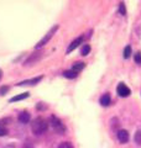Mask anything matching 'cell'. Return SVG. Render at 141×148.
Returning <instances> with one entry per match:
<instances>
[{"instance_id": "cell-4", "label": "cell", "mask_w": 141, "mask_h": 148, "mask_svg": "<svg viewBox=\"0 0 141 148\" xmlns=\"http://www.w3.org/2000/svg\"><path fill=\"white\" fill-rule=\"evenodd\" d=\"M51 123H52V126L53 128L56 130L57 132H59V135H62V133L64 132V126H63V123L61 122V120L58 117H56L55 115H52L51 116Z\"/></svg>"}, {"instance_id": "cell-12", "label": "cell", "mask_w": 141, "mask_h": 148, "mask_svg": "<svg viewBox=\"0 0 141 148\" xmlns=\"http://www.w3.org/2000/svg\"><path fill=\"white\" fill-rule=\"evenodd\" d=\"M84 67H86V63H83V62H77V63H74V64H73L72 71H74L76 73H78V72H81Z\"/></svg>"}, {"instance_id": "cell-10", "label": "cell", "mask_w": 141, "mask_h": 148, "mask_svg": "<svg viewBox=\"0 0 141 148\" xmlns=\"http://www.w3.org/2000/svg\"><path fill=\"white\" fill-rule=\"evenodd\" d=\"M30 96V92H22V94H20V95H16V96H14V98H11L10 100V103H15V101H20V100H24V99H26V98H29Z\"/></svg>"}, {"instance_id": "cell-22", "label": "cell", "mask_w": 141, "mask_h": 148, "mask_svg": "<svg viewBox=\"0 0 141 148\" xmlns=\"http://www.w3.org/2000/svg\"><path fill=\"white\" fill-rule=\"evenodd\" d=\"M8 90H9V86H1V89H0V94L4 95Z\"/></svg>"}, {"instance_id": "cell-13", "label": "cell", "mask_w": 141, "mask_h": 148, "mask_svg": "<svg viewBox=\"0 0 141 148\" xmlns=\"http://www.w3.org/2000/svg\"><path fill=\"white\" fill-rule=\"evenodd\" d=\"M63 75L66 78H68V79H73V78H76L77 77V73L74 72V71H66L63 73Z\"/></svg>"}, {"instance_id": "cell-5", "label": "cell", "mask_w": 141, "mask_h": 148, "mask_svg": "<svg viewBox=\"0 0 141 148\" xmlns=\"http://www.w3.org/2000/svg\"><path fill=\"white\" fill-rule=\"evenodd\" d=\"M116 92L119 94V96H121V98H126V96H129L131 94V90L129 89V86H126L124 84V83H120L116 88Z\"/></svg>"}, {"instance_id": "cell-15", "label": "cell", "mask_w": 141, "mask_h": 148, "mask_svg": "<svg viewBox=\"0 0 141 148\" xmlns=\"http://www.w3.org/2000/svg\"><path fill=\"white\" fill-rule=\"evenodd\" d=\"M134 140H135V142L138 143L139 146H141V130H139V131H136L135 136H134Z\"/></svg>"}, {"instance_id": "cell-14", "label": "cell", "mask_w": 141, "mask_h": 148, "mask_svg": "<svg viewBox=\"0 0 141 148\" xmlns=\"http://www.w3.org/2000/svg\"><path fill=\"white\" fill-rule=\"evenodd\" d=\"M89 52H91V46H89V45H84L82 47V49H81V54L82 56H87Z\"/></svg>"}, {"instance_id": "cell-1", "label": "cell", "mask_w": 141, "mask_h": 148, "mask_svg": "<svg viewBox=\"0 0 141 148\" xmlns=\"http://www.w3.org/2000/svg\"><path fill=\"white\" fill-rule=\"evenodd\" d=\"M47 128H48V122L42 117L35 119L31 123V130L35 135H42L44 132L47 131Z\"/></svg>"}, {"instance_id": "cell-2", "label": "cell", "mask_w": 141, "mask_h": 148, "mask_svg": "<svg viewBox=\"0 0 141 148\" xmlns=\"http://www.w3.org/2000/svg\"><path fill=\"white\" fill-rule=\"evenodd\" d=\"M57 30H58V25H55V26L51 27L50 31L47 32V34H46L44 37H42L41 40H40V42L35 46V49H40V48L44 47V46H45V45H46V43L48 42V41H50V40L53 37V35L56 34V31H57Z\"/></svg>"}, {"instance_id": "cell-7", "label": "cell", "mask_w": 141, "mask_h": 148, "mask_svg": "<svg viewBox=\"0 0 141 148\" xmlns=\"http://www.w3.org/2000/svg\"><path fill=\"white\" fill-rule=\"evenodd\" d=\"M116 136H118V140L121 143H126L129 141V132L125 131V130H120V131L116 133Z\"/></svg>"}, {"instance_id": "cell-20", "label": "cell", "mask_w": 141, "mask_h": 148, "mask_svg": "<svg viewBox=\"0 0 141 148\" xmlns=\"http://www.w3.org/2000/svg\"><path fill=\"white\" fill-rule=\"evenodd\" d=\"M8 135V128L4 126H0V136H5Z\"/></svg>"}, {"instance_id": "cell-6", "label": "cell", "mask_w": 141, "mask_h": 148, "mask_svg": "<svg viewBox=\"0 0 141 148\" xmlns=\"http://www.w3.org/2000/svg\"><path fill=\"white\" fill-rule=\"evenodd\" d=\"M82 42H83V37H82V36H81V37H77V38L74 40V41H72V43L68 46V48H67V51H66V53L69 54L70 52H72V51L76 49L79 45H82Z\"/></svg>"}, {"instance_id": "cell-17", "label": "cell", "mask_w": 141, "mask_h": 148, "mask_svg": "<svg viewBox=\"0 0 141 148\" xmlns=\"http://www.w3.org/2000/svg\"><path fill=\"white\" fill-rule=\"evenodd\" d=\"M58 148H73V145L70 142H62L58 146Z\"/></svg>"}, {"instance_id": "cell-3", "label": "cell", "mask_w": 141, "mask_h": 148, "mask_svg": "<svg viewBox=\"0 0 141 148\" xmlns=\"http://www.w3.org/2000/svg\"><path fill=\"white\" fill-rule=\"evenodd\" d=\"M42 57H44V52H42V51H36V52L30 54V57L25 61V66H31V64L39 62Z\"/></svg>"}, {"instance_id": "cell-11", "label": "cell", "mask_w": 141, "mask_h": 148, "mask_svg": "<svg viewBox=\"0 0 141 148\" xmlns=\"http://www.w3.org/2000/svg\"><path fill=\"white\" fill-rule=\"evenodd\" d=\"M99 103H100V105L102 106H108L110 104V95L109 94H104L100 98V100H99Z\"/></svg>"}, {"instance_id": "cell-16", "label": "cell", "mask_w": 141, "mask_h": 148, "mask_svg": "<svg viewBox=\"0 0 141 148\" xmlns=\"http://www.w3.org/2000/svg\"><path fill=\"white\" fill-rule=\"evenodd\" d=\"M124 58L125 59H128L129 57H130V56H131V47H130V46H126V47H125V49H124Z\"/></svg>"}, {"instance_id": "cell-21", "label": "cell", "mask_w": 141, "mask_h": 148, "mask_svg": "<svg viewBox=\"0 0 141 148\" xmlns=\"http://www.w3.org/2000/svg\"><path fill=\"white\" fill-rule=\"evenodd\" d=\"M22 148H35V147H34V143H32V142H30V141H27V142H25V143H24Z\"/></svg>"}, {"instance_id": "cell-19", "label": "cell", "mask_w": 141, "mask_h": 148, "mask_svg": "<svg viewBox=\"0 0 141 148\" xmlns=\"http://www.w3.org/2000/svg\"><path fill=\"white\" fill-rule=\"evenodd\" d=\"M119 11L121 15H126V9H125V5L123 3H120V5H119Z\"/></svg>"}, {"instance_id": "cell-8", "label": "cell", "mask_w": 141, "mask_h": 148, "mask_svg": "<svg viewBox=\"0 0 141 148\" xmlns=\"http://www.w3.org/2000/svg\"><path fill=\"white\" fill-rule=\"evenodd\" d=\"M42 77H37V78H32V79H27V80H24V82H20L17 85H35L37 84L39 82H41Z\"/></svg>"}, {"instance_id": "cell-18", "label": "cell", "mask_w": 141, "mask_h": 148, "mask_svg": "<svg viewBox=\"0 0 141 148\" xmlns=\"http://www.w3.org/2000/svg\"><path fill=\"white\" fill-rule=\"evenodd\" d=\"M134 59H135V62H136V63L140 64V66H141V52L135 53V57H134Z\"/></svg>"}, {"instance_id": "cell-9", "label": "cell", "mask_w": 141, "mask_h": 148, "mask_svg": "<svg viewBox=\"0 0 141 148\" xmlns=\"http://www.w3.org/2000/svg\"><path fill=\"white\" fill-rule=\"evenodd\" d=\"M17 120L20 121L21 123H27L30 121V114L27 112V111H22L21 114H19V117Z\"/></svg>"}, {"instance_id": "cell-23", "label": "cell", "mask_w": 141, "mask_h": 148, "mask_svg": "<svg viewBox=\"0 0 141 148\" xmlns=\"http://www.w3.org/2000/svg\"><path fill=\"white\" fill-rule=\"evenodd\" d=\"M1 78H3V71L0 69V80H1Z\"/></svg>"}]
</instances>
